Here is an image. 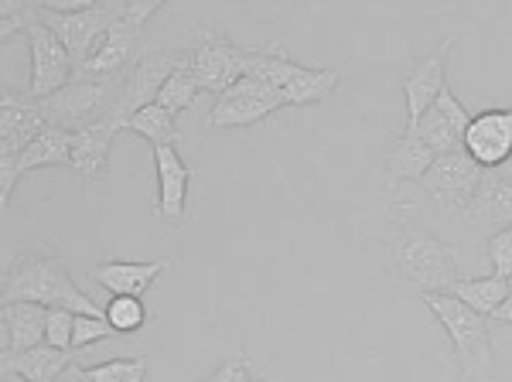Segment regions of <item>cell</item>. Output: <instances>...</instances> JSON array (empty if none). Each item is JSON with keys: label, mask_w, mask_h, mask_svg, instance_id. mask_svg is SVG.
Segmentation results:
<instances>
[{"label": "cell", "mask_w": 512, "mask_h": 382, "mask_svg": "<svg viewBox=\"0 0 512 382\" xmlns=\"http://www.w3.org/2000/svg\"><path fill=\"white\" fill-rule=\"evenodd\" d=\"M120 134H123L120 116H106V120L93 123V127L72 134L69 168L79 174L82 185H93V181L106 178V168H110V147L117 144Z\"/></svg>", "instance_id": "cell-17"}, {"label": "cell", "mask_w": 512, "mask_h": 382, "mask_svg": "<svg viewBox=\"0 0 512 382\" xmlns=\"http://www.w3.org/2000/svg\"><path fill=\"white\" fill-rule=\"evenodd\" d=\"M489 260H492L495 277H502V280L512 277V226L495 232L489 239Z\"/></svg>", "instance_id": "cell-33"}, {"label": "cell", "mask_w": 512, "mask_h": 382, "mask_svg": "<svg viewBox=\"0 0 512 382\" xmlns=\"http://www.w3.org/2000/svg\"><path fill=\"white\" fill-rule=\"evenodd\" d=\"M4 379H11V382H24V379H18V376H4Z\"/></svg>", "instance_id": "cell-37"}, {"label": "cell", "mask_w": 512, "mask_h": 382, "mask_svg": "<svg viewBox=\"0 0 512 382\" xmlns=\"http://www.w3.org/2000/svg\"><path fill=\"white\" fill-rule=\"evenodd\" d=\"M154 171H158V205H154V212L164 222H175L178 226L185 219L188 185H192L195 168L175 147H154Z\"/></svg>", "instance_id": "cell-19"}, {"label": "cell", "mask_w": 512, "mask_h": 382, "mask_svg": "<svg viewBox=\"0 0 512 382\" xmlns=\"http://www.w3.org/2000/svg\"><path fill=\"white\" fill-rule=\"evenodd\" d=\"M181 55L192 65L202 93L222 96L229 86L243 79V48H236L216 24H198Z\"/></svg>", "instance_id": "cell-7"}, {"label": "cell", "mask_w": 512, "mask_h": 382, "mask_svg": "<svg viewBox=\"0 0 512 382\" xmlns=\"http://www.w3.org/2000/svg\"><path fill=\"white\" fill-rule=\"evenodd\" d=\"M89 376H93L96 382H144L147 359L144 355H134V359H123V355H117V359H110V362L93 365Z\"/></svg>", "instance_id": "cell-30"}, {"label": "cell", "mask_w": 512, "mask_h": 382, "mask_svg": "<svg viewBox=\"0 0 512 382\" xmlns=\"http://www.w3.org/2000/svg\"><path fill=\"white\" fill-rule=\"evenodd\" d=\"M72 365V352L52 345H38L28 348L21 355H0V369L4 376H18L24 382H55L65 369Z\"/></svg>", "instance_id": "cell-23"}, {"label": "cell", "mask_w": 512, "mask_h": 382, "mask_svg": "<svg viewBox=\"0 0 512 382\" xmlns=\"http://www.w3.org/2000/svg\"><path fill=\"white\" fill-rule=\"evenodd\" d=\"M24 38H28V48H31V86L24 89V96L41 103V99L62 93V89L69 86L72 76H76V62L65 52L62 41L55 38V31H48L45 24L38 21V14H35V21L28 24Z\"/></svg>", "instance_id": "cell-9"}, {"label": "cell", "mask_w": 512, "mask_h": 382, "mask_svg": "<svg viewBox=\"0 0 512 382\" xmlns=\"http://www.w3.org/2000/svg\"><path fill=\"white\" fill-rule=\"evenodd\" d=\"M482 164L475 161L472 154L461 147V151H451V154H441L434 157L431 171L420 178V188L441 205V212L448 215H461L472 195L478 191V181H482Z\"/></svg>", "instance_id": "cell-10"}, {"label": "cell", "mask_w": 512, "mask_h": 382, "mask_svg": "<svg viewBox=\"0 0 512 382\" xmlns=\"http://www.w3.org/2000/svg\"><path fill=\"white\" fill-rule=\"evenodd\" d=\"M424 304L448 331L454 355H458V382H492L495 376V352H492V328L489 318L475 314L451 294H424Z\"/></svg>", "instance_id": "cell-3"}, {"label": "cell", "mask_w": 512, "mask_h": 382, "mask_svg": "<svg viewBox=\"0 0 512 382\" xmlns=\"http://www.w3.org/2000/svg\"><path fill=\"white\" fill-rule=\"evenodd\" d=\"M277 110H284V93L260 79H239L236 86H229L226 93L216 96L212 113L205 116L209 130H226V127H253V123L267 120Z\"/></svg>", "instance_id": "cell-8"}, {"label": "cell", "mask_w": 512, "mask_h": 382, "mask_svg": "<svg viewBox=\"0 0 512 382\" xmlns=\"http://www.w3.org/2000/svg\"><path fill=\"white\" fill-rule=\"evenodd\" d=\"M168 270H171V260H151V263L110 260V263H99V267H93L89 277L117 297H144L147 290L158 284L161 273H168Z\"/></svg>", "instance_id": "cell-20"}, {"label": "cell", "mask_w": 512, "mask_h": 382, "mask_svg": "<svg viewBox=\"0 0 512 382\" xmlns=\"http://www.w3.org/2000/svg\"><path fill=\"white\" fill-rule=\"evenodd\" d=\"M4 382H11V379H4Z\"/></svg>", "instance_id": "cell-38"}, {"label": "cell", "mask_w": 512, "mask_h": 382, "mask_svg": "<svg viewBox=\"0 0 512 382\" xmlns=\"http://www.w3.org/2000/svg\"><path fill=\"white\" fill-rule=\"evenodd\" d=\"M465 151L482 164L485 171H499L512 161V110H485L472 116L465 130Z\"/></svg>", "instance_id": "cell-16"}, {"label": "cell", "mask_w": 512, "mask_h": 382, "mask_svg": "<svg viewBox=\"0 0 512 382\" xmlns=\"http://www.w3.org/2000/svg\"><path fill=\"white\" fill-rule=\"evenodd\" d=\"M198 93H202V86H198V79H195L192 65H188V58L181 55L178 69L171 72L168 82H164V86H161V93H158V106H161V110H168L171 116H178V113H185L188 106L195 103Z\"/></svg>", "instance_id": "cell-28"}, {"label": "cell", "mask_w": 512, "mask_h": 382, "mask_svg": "<svg viewBox=\"0 0 512 382\" xmlns=\"http://www.w3.org/2000/svg\"><path fill=\"white\" fill-rule=\"evenodd\" d=\"M202 382H253V362L246 359L243 352L229 355V359L222 362L212 376H205Z\"/></svg>", "instance_id": "cell-34"}, {"label": "cell", "mask_w": 512, "mask_h": 382, "mask_svg": "<svg viewBox=\"0 0 512 382\" xmlns=\"http://www.w3.org/2000/svg\"><path fill=\"white\" fill-rule=\"evenodd\" d=\"M106 321H110L117 335H134V331L147 325V307L140 297H113L106 304Z\"/></svg>", "instance_id": "cell-29"}, {"label": "cell", "mask_w": 512, "mask_h": 382, "mask_svg": "<svg viewBox=\"0 0 512 382\" xmlns=\"http://www.w3.org/2000/svg\"><path fill=\"white\" fill-rule=\"evenodd\" d=\"M127 7L130 4H96V0H89L86 7H76V11H52L45 4H35V14L65 45V52L76 62V76H79L89 58L96 55V48L103 45V38L110 35L113 24L127 14Z\"/></svg>", "instance_id": "cell-4"}, {"label": "cell", "mask_w": 512, "mask_h": 382, "mask_svg": "<svg viewBox=\"0 0 512 382\" xmlns=\"http://www.w3.org/2000/svg\"><path fill=\"white\" fill-rule=\"evenodd\" d=\"M492 321H499V325H512V294H509V301L492 314Z\"/></svg>", "instance_id": "cell-36"}, {"label": "cell", "mask_w": 512, "mask_h": 382, "mask_svg": "<svg viewBox=\"0 0 512 382\" xmlns=\"http://www.w3.org/2000/svg\"><path fill=\"white\" fill-rule=\"evenodd\" d=\"M383 246L390 273L403 287L417 290L420 297L441 294V290L448 294L454 280H461L454 249L437 232L427 229L410 205H396L390 212Z\"/></svg>", "instance_id": "cell-1"}, {"label": "cell", "mask_w": 512, "mask_h": 382, "mask_svg": "<svg viewBox=\"0 0 512 382\" xmlns=\"http://www.w3.org/2000/svg\"><path fill=\"white\" fill-rule=\"evenodd\" d=\"M45 127L48 123L35 99L4 89V96H0V171H11Z\"/></svg>", "instance_id": "cell-12"}, {"label": "cell", "mask_w": 512, "mask_h": 382, "mask_svg": "<svg viewBox=\"0 0 512 382\" xmlns=\"http://www.w3.org/2000/svg\"><path fill=\"white\" fill-rule=\"evenodd\" d=\"M123 130L151 140L154 147H175V140H178L175 116L168 110H161L158 103H151V106H144V110H137L134 116H127V120H123Z\"/></svg>", "instance_id": "cell-27"}, {"label": "cell", "mask_w": 512, "mask_h": 382, "mask_svg": "<svg viewBox=\"0 0 512 382\" xmlns=\"http://www.w3.org/2000/svg\"><path fill=\"white\" fill-rule=\"evenodd\" d=\"M76 318L79 314L72 311V307H48V335L45 342L52 348H65V352H72V335H76Z\"/></svg>", "instance_id": "cell-31"}, {"label": "cell", "mask_w": 512, "mask_h": 382, "mask_svg": "<svg viewBox=\"0 0 512 382\" xmlns=\"http://www.w3.org/2000/svg\"><path fill=\"white\" fill-rule=\"evenodd\" d=\"M4 304H41V307H72L76 314L106 318V307H99L93 297L82 294L76 280L69 277V267L59 256H45L35 249H21L4 270Z\"/></svg>", "instance_id": "cell-2"}, {"label": "cell", "mask_w": 512, "mask_h": 382, "mask_svg": "<svg viewBox=\"0 0 512 382\" xmlns=\"http://www.w3.org/2000/svg\"><path fill=\"white\" fill-rule=\"evenodd\" d=\"M468 123H472V113L465 110V103H461L451 89H444L431 110L420 116V123L414 130H417V137L441 157V154H451V151H461V147H465Z\"/></svg>", "instance_id": "cell-15"}, {"label": "cell", "mask_w": 512, "mask_h": 382, "mask_svg": "<svg viewBox=\"0 0 512 382\" xmlns=\"http://www.w3.org/2000/svg\"><path fill=\"white\" fill-rule=\"evenodd\" d=\"M465 226L478 232V236H495V232L512 226V181L502 178L499 171H482L478 191L472 202L461 209Z\"/></svg>", "instance_id": "cell-14"}, {"label": "cell", "mask_w": 512, "mask_h": 382, "mask_svg": "<svg viewBox=\"0 0 512 382\" xmlns=\"http://www.w3.org/2000/svg\"><path fill=\"white\" fill-rule=\"evenodd\" d=\"M297 69H301V62H294L280 45L250 48V52H243V76L267 82V86L280 89V93H284L287 82L297 76Z\"/></svg>", "instance_id": "cell-24"}, {"label": "cell", "mask_w": 512, "mask_h": 382, "mask_svg": "<svg viewBox=\"0 0 512 382\" xmlns=\"http://www.w3.org/2000/svg\"><path fill=\"white\" fill-rule=\"evenodd\" d=\"M338 82H342V76L335 69H308V65H301L284 89V106H315L335 93Z\"/></svg>", "instance_id": "cell-26"}, {"label": "cell", "mask_w": 512, "mask_h": 382, "mask_svg": "<svg viewBox=\"0 0 512 382\" xmlns=\"http://www.w3.org/2000/svg\"><path fill=\"white\" fill-rule=\"evenodd\" d=\"M161 4H154V0H144V4H130L127 14L113 24L110 35L103 38V45L96 48V55L86 62V69L79 72L76 79H93V82H110V79H123L130 69H134V62L144 52V24L151 14H158Z\"/></svg>", "instance_id": "cell-6"}, {"label": "cell", "mask_w": 512, "mask_h": 382, "mask_svg": "<svg viewBox=\"0 0 512 382\" xmlns=\"http://www.w3.org/2000/svg\"><path fill=\"white\" fill-rule=\"evenodd\" d=\"M178 62H181V52H171V48H161V45H151V41H147L144 52H140V58L134 62V69L123 76L120 99H117V106H113V116L127 120V116H134L137 110H144V106L158 103L161 86L168 82L171 72L178 69Z\"/></svg>", "instance_id": "cell-11"}, {"label": "cell", "mask_w": 512, "mask_h": 382, "mask_svg": "<svg viewBox=\"0 0 512 382\" xmlns=\"http://www.w3.org/2000/svg\"><path fill=\"white\" fill-rule=\"evenodd\" d=\"M0 321H4V355H21V352H28V348L45 345L48 307L4 304L0 307Z\"/></svg>", "instance_id": "cell-22"}, {"label": "cell", "mask_w": 512, "mask_h": 382, "mask_svg": "<svg viewBox=\"0 0 512 382\" xmlns=\"http://www.w3.org/2000/svg\"><path fill=\"white\" fill-rule=\"evenodd\" d=\"M454 41H441L434 55L414 58V62L403 69V99H407V127H417L420 116H424L437 103V96L448 89V55H451Z\"/></svg>", "instance_id": "cell-13"}, {"label": "cell", "mask_w": 512, "mask_h": 382, "mask_svg": "<svg viewBox=\"0 0 512 382\" xmlns=\"http://www.w3.org/2000/svg\"><path fill=\"white\" fill-rule=\"evenodd\" d=\"M434 151L417 137L414 127H403L390 147H386V185L396 188L400 181H420L434 164Z\"/></svg>", "instance_id": "cell-21"}, {"label": "cell", "mask_w": 512, "mask_h": 382, "mask_svg": "<svg viewBox=\"0 0 512 382\" xmlns=\"http://www.w3.org/2000/svg\"><path fill=\"white\" fill-rule=\"evenodd\" d=\"M55 382H96V379L89 376V369H82V365H76V362H72L69 369H65L62 376L55 379Z\"/></svg>", "instance_id": "cell-35"}, {"label": "cell", "mask_w": 512, "mask_h": 382, "mask_svg": "<svg viewBox=\"0 0 512 382\" xmlns=\"http://www.w3.org/2000/svg\"><path fill=\"white\" fill-rule=\"evenodd\" d=\"M451 297H458L465 307H472L475 314H482V318H492L495 311H499L502 304L509 301V280L502 277H472V280H454Z\"/></svg>", "instance_id": "cell-25"}, {"label": "cell", "mask_w": 512, "mask_h": 382, "mask_svg": "<svg viewBox=\"0 0 512 382\" xmlns=\"http://www.w3.org/2000/svg\"><path fill=\"white\" fill-rule=\"evenodd\" d=\"M106 338H117V331L106 318H89V314H79L76 318V335H72V348H89L96 342H106Z\"/></svg>", "instance_id": "cell-32"}, {"label": "cell", "mask_w": 512, "mask_h": 382, "mask_svg": "<svg viewBox=\"0 0 512 382\" xmlns=\"http://www.w3.org/2000/svg\"><path fill=\"white\" fill-rule=\"evenodd\" d=\"M69 157H72V134H69V130L45 127L35 140H31L28 151L18 157V164H14L11 171H0V205L11 202L14 188H18V181L28 171H35V168H62V164H69Z\"/></svg>", "instance_id": "cell-18"}, {"label": "cell", "mask_w": 512, "mask_h": 382, "mask_svg": "<svg viewBox=\"0 0 512 382\" xmlns=\"http://www.w3.org/2000/svg\"><path fill=\"white\" fill-rule=\"evenodd\" d=\"M120 86H123V79H110V82L76 79V82H69L62 93L41 99L38 110L45 116L48 127L79 134V130L113 116V106H117V99H120Z\"/></svg>", "instance_id": "cell-5"}]
</instances>
